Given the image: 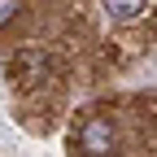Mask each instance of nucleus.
Returning <instances> with one entry per match:
<instances>
[{"label": "nucleus", "mask_w": 157, "mask_h": 157, "mask_svg": "<svg viewBox=\"0 0 157 157\" xmlns=\"http://www.w3.org/2000/svg\"><path fill=\"white\" fill-rule=\"evenodd\" d=\"M113 140H118V131H113L109 118H87L83 131H78V148H83L87 157H105V153H113Z\"/></svg>", "instance_id": "f257e3e1"}, {"label": "nucleus", "mask_w": 157, "mask_h": 157, "mask_svg": "<svg viewBox=\"0 0 157 157\" xmlns=\"http://www.w3.org/2000/svg\"><path fill=\"white\" fill-rule=\"evenodd\" d=\"M17 13H22V5H17V0H0V26H9Z\"/></svg>", "instance_id": "20e7f679"}, {"label": "nucleus", "mask_w": 157, "mask_h": 157, "mask_svg": "<svg viewBox=\"0 0 157 157\" xmlns=\"http://www.w3.org/2000/svg\"><path fill=\"white\" fill-rule=\"evenodd\" d=\"M105 13L113 22H135V17H144V5L140 0H113V5H105Z\"/></svg>", "instance_id": "7ed1b4c3"}, {"label": "nucleus", "mask_w": 157, "mask_h": 157, "mask_svg": "<svg viewBox=\"0 0 157 157\" xmlns=\"http://www.w3.org/2000/svg\"><path fill=\"white\" fill-rule=\"evenodd\" d=\"M13 74L22 78V83H44V74H48V57L39 52V48H22L13 57Z\"/></svg>", "instance_id": "f03ea898"}]
</instances>
